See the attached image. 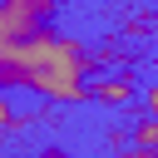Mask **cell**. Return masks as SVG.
Masks as SVG:
<instances>
[{
    "label": "cell",
    "mask_w": 158,
    "mask_h": 158,
    "mask_svg": "<svg viewBox=\"0 0 158 158\" xmlns=\"http://www.w3.org/2000/svg\"><path fill=\"white\" fill-rule=\"evenodd\" d=\"M49 20H54V0H0V44L40 35L49 30Z\"/></svg>",
    "instance_id": "7a4b0ae2"
},
{
    "label": "cell",
    "mask_w": 158,
    "mask_h": 158,
    "mask_svg": "<svg viewBox=\"0 0 158 158\" xmlns=\"http://www.w3.org/2000/svg\"><path fill=\"white\" fill-rule=\"evenodd\" d=\"M0 89H30L49 104H79V99H89L84 49L54 30L0 44Z\"/></svg>",
    "instance_id": "6da1fadb"
},
{
    "label": "cell",
    "mask_w": 158,
    "mask_h": 158,
    "mask_svg": "<svg viewBox=\"0 0 158 158\" xmlns=\"http://www.w3.org/2000/svg\"><path fill=\"white\" fill-rule=\"evenodd\" d=\"M148 148H158V118H138L133 128V153H148Z\"/></svg>",
    "instance_id": "277c9868"
},
{
    "label": "cell",
    "mask_w": 158,
    "mask_h": 158,
    "mask_svg": "<svg viewBox=\"0 0 158 158\" xmlns=\"http://www.w3.org/2000/svg\"><path fill=\"white\" fill-rule=\"evenodd\" d=\"M20 123V114L10 109V99H5V89H0V128H15Z\"/></svg>",
    "instance_id": "5b68a950"
},
{
    "label": "cell",
    "mask_w": 158,
    "mask_h": 158,
    "mask_svg": "<svg viewBox=\"0 0 158 158\" xmlns=\"http://www.w3.org/2000/svg\"><path fill=\"white\" fill-rule=\"evenodd\" d=\"M89 94H94V99H104V104H128V99H133V79H128V74H109V79H104V84H94Z\"/></svg>",
    "instance_id": "3957f363"
},
{
    "label": "cell",
    "mask_w": 158,
    "mask_h": 158,
    "mask_svg": "<svg viewBox=\"0 0 158 158\" xmlns=\"http://www.w3.org/2000/svg\"><path fill=\"white\" fill-rule=\"evenodd\" d=\"M143 99H148V109H153V118H158V84H153V89H148Z\"/></svg>",
    "instance_id": "8992f818"
},
{
    "label": "cell",
    "mask_w": 158,
    "mask_h": 158,
    "mask_svg": "<svg viewBox=\"0 0 158 158\" xmlns=\"http://www.w3.org/2000/svg\"><path fill=\"white\" fill-rule=\"evenodd\" d=\"M133 158H158V148H148V153H133Z\"/></svg>",
    "instance_id": "52a82bcc"
}]
</instances>
